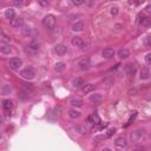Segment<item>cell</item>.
Listing matches in <instances>:
<instances>
[{"label": "cell", "instance_id": "cell-6", "mask_svg": "<svg viewBox=\"0 0 151 151\" xmlns=\"http://www.w3.org/2000/svg\"><path fill=\"white\" fill-rule=\"evenodd\" d=\"M11 26L12 27H15V28H19V27H24V19L20 18V17H15L13 20L10 21Z\"/></svg>", "mask_w": 151, "mask_h": 151}, {"label": "cell", "instance_id": "cell-39", "mask_svg": "<svg viewBox=\"0 0 151 151\" xmlns=\"http://www.w3.org/2000/svg\"><path fill=\"white\" fill-rule=\"evenodd\" d=\"M132 151H145V148H144V146H138V148L134 149Z\"/></svg>", "mask_w": 151, "mask_h": 151}, {"label": "cell", "instance_id": "cell-25", "mask_svg": "<svg viewBox=\"0 0 151 151\" xmlns=\"http://www.w3.org/2000/svg\"><path fill=\"white\" fill-rule=\"evenodd\" d=\"M18 97H19V99H20V100H26V99H28V97H30V94H28L27 92H25L24 90H21L20 92H19V94H18Z\"/></svg>", "mask_w": 151, "mask_h": 151}, {"label": "cell", "instance_id": "cell-16", "mask_svg": "<svg viewBox=\"0 0 151 151\" xmlns=\"http://www.w3.org/2000/svg\"><path fill=\"white\" fill-rule=\"evenodd\" d=\"M28 48L32 50V51H39L40 44L38 43V40H32V42L28 44Z\"/></svg>", "mask_w": 151, "mask_h": 151}, {"label": "cell", "instance_id": "cell-32", "mask_svg": "<svg viewBox=\"0 0 151 151\" xmlns=\"http://www.w3.org/2000/svg\"><path fill=\"white\" fill-rule=\"evenodd\" d=\"M118 11H119V8H118L117 6H112L110 12H111L112 15H117V14H118Z\"/></svg>", "mask_w": 151, "mask_h": 151}, {"label": "cell", "instance_id": "cell-28", "mask_svg": "<svg viewBox=\"0 0 151 151\" xmlns=\"http://www.w3.org/2000/svg\"><path fill=\"white\" fill-rule=\"evenodd\" d=\"M76 130H77V132H79L80 135L86 134V127H85V125H77V126H76Z\"/></svg>", "mask_w": 151, "mask_h": 151}, {"label": "cell", "instance_id": "cell-13", "mask_svg": "<svg viewBox=\"0 0 151 151\" xmlns=\"http://www.w3.org/2000/svg\"><path fill=\"white\" fill-rule=\"evenodd\" d=\"M72 85H73V87H76V89H80V87H83V86L85 85V83H84V79H83V78H76V79H73Z\"/></svg>", "mask_w": 151, "mask_h": 151}, {"label": "cell", "instance_id": "cell-10", "mask_svg": "<svg viewBox=\"0 0 151 151\" xmlns=\"http://www.w3.org/2000/svg\"><path fill=\"white\" fill-rule=\"evenodd\" d=\"M102 54H103L104 58H106V59L113 58V55H115V50H113V48H110V47L104 48L103 52H102Z\"/></svg>", "mask_w": 151, "mask_h": 151}, {"label": "cell", "instance_id": "cell-43", "mask_svg": "<svg viewBox=\"0 0 151 151\" xmlns=\"http://www.w3.org/2000/svg\"><path fill=\"white\" fill-rule=\"evenodd\" d=\"M102 151H112V150H111V149H109V148H104Z\"/></svg>", "mask_w": 151, "mask_h": 151}, {"label": "cell", "instance_id": "cell-41", "mask_svg": "<svg viewBox=\"0 0 151 151\" xmlns=\"http://www.w3.org/2000/svg\"><path fill=\"white\" fill-rule=\"evenodd\" d=\"M39 4H40L42 6H47V5H48V3H47V1H39Z\"/></svg>", "mask_w": 151, "mask_h": 151}, {"label": "cell", "instance_id": "cell-29", "mask_svg": "<svg viewBox=\"0 0 151 151\" xmlns=\"http://www.w3.org/2000/svg\"><path fill=\"white\" fill-rule=\"evenodd\" d=\"M23 33H24V35H31L32 34V28H30L28 26H24L23 27Z\"/></svg>", "mask_w": 151, "mask_h": 151}, {"label": "cell", "instance_id": "cell-18", "mask_svg": "<svg viewBox=\"0 0 151 151\" xmlns=\"http://www.w3.org/2000/svg\"><path fill=\"white\" fill-rule=\"evenodd\" d=\"M70 103H71V105L74 106V107H82V106H83V100L79 99V98H72Z\"/></svg>", "mask_w": 151, "mask_h": 151}, {"label": "cell", "instance_id": "cell-24", "mask_svg": "<svg viewBox=\"0 0 151 151\" xmlns=\"http://www.w3.org/2000/svg\"><path fill=\"white\" fill-rule=\"evenodd\" d=\"M0 42H1L3 45H7L10 43V37H7L5 33H1L0 34Z\"/></svg>", "mask_w": 151, "mask_h": 151}, {"label": "cell", "instance_id": "cell-31", "mask_svg": "<svg viewBox=\"0 0 151 151\" xmlns=\"http://www.w3.org/2000/svg\"><path fill=\"white\" fill-rule=\"evenodd\" d=\"M126 71H127V73L132 74V73L135 72V66L132 65V64H129V65H126Z\"/></svg>", "mask_w": 151, "mask_h": 151}, {"label": "cell", "instance_id": "cell-17", "mask_svg": "<svg viewBox=\"0 0 151 151\" xmlns=\"http://www.w3.org/2000/svg\"><path fill=\"white\" fill-rule=\"evenodd\" d=\"M12 106H13L12 100H10V99H4V100H3V109H4L5 111H10V110L12 109Z\"/></svg>", "mask_w": 151, "mask_h": 151}, {"label": "cell", "instance_id": "cell-22", "mask_svg": "<svg viewBox=\"0 0 151 151\" xmlns=\"http://www.w3.org/2000/svg\"><path fill=\"white\" fill-rule=\"evenodd\" d=\"M118 57L121 59H126L127 57H129V51L126 48H122L118 51Z\"/></svg>", "mask_w": 151, "mask_h": 151}, {"label": "cell", "instance_id": "cell-9", "mask_svg": "<svg viewBox=\"0 0 151 151\" xmlns=\"http://www.w3.org/2000/svg\"><path fill=\"white\" fill-rule=\"evenodd\" d=\"M115 145L119 149H123V148H126L127 145V141L125 137H118L116 141H115Z\"/></svg>", "mask_w": 151, "mask_h": 151}, {"label": "cell", "instance_id": "cell-7", "mask_svg": "<svg viewBox=\"0 0 151 151\" xmlns=\"http://www.w3.org/2000/svg\"><path fill=\"white\" fill-rule=\"evenodd\" d=\"M71 43H72V45H73V46H76V47H79V48H83V47H84V45H85L84 40L82 39L80 37H74V38H72Z\"/></svg>", "mask_w": 151, "mask_h": 151}, {"label": "cell", "instance_id": "cell-11", "mask_svg": "<svg viewBox=\"0 0 151 151\" xmlns=\"http://www.w3.org/2000/svg\"><path fill=\"white\" fill-rule=\"evenodd\" d=\"M84 27H85V25H84L83 21H77V23H74L72 25V31H74V32H82L84 30Z\"/></svg>", "mask_w": 151, "mask_h": 151}, {"label": "cell", "instance_id": "cell-5", "mask_svg": "<svg viewBox=\"0 0 151 151\" xmlns=\"http://www.w3.org/2000/svg\"><path fill=\"white\" fill-rule=\"evenodd\" d=\"M21 65H23V62L19 58H12L10 60V69L12 70H19L21 67Z\"/></svg>", "mask_w": 151, "mask_h": 151}, {"label": "cell", "instance_id": "cell-12", "mask_svg": "<svg viewBox=\"0 0 151 151\" xmlns=\"http://www.w3.org/2000/svg\"><path fill=\"white\" fill-rule=\"evenodd\" d=\"M89 122L94 124V125H98V124H100V118L97 113H92V115L89 117Z\"/></svg>", "mask_w": 151, "mask_h": 151}, {"label": "cell", "instance_id": "cell-21", "mask_svg": "<svg viewBox=\"0 0 151 151\" xmlns=\"http://www.w3.org/2000/svg\"><path fill=\"white\" fill-rule=\"evenodd\" d=\"M65 69H66V65H65V63H62V62L57 63V64L54 65V71H55V72H63Z\"/></svg>", "mask_w": 151, "mask_h": 151}, {"label": "cell", "instance_id": "cell-26", "mask_svg": "<svg viewBox=\"0 0 151 151\" xmlns=\"http://www.w3.org/2000/svg\"><path fill=\"white\" fill-rule=\"evenodd\" d=\"M21 85H23V90H24L25 92H27L28 94H30V93H32V92H33V90H34V89H33V86H32V84H21Z\"/></svg>", "mask_w": 151, "mask_h": 151}, {"label": "cell", "instance_id": "cell-19", "mask_svg": "<svg viewBox=\"0 0 151 151\" xmlns=\"http://www.w3.org/2000/svg\"><path fill=\"white\" fill-rule=\"evenodd\" d=\"M93 90H94V85H92V84H85V85L82 87V91H83V93H85V94L92 92Z\"/></svg>", "mask_w": 151, "mask_h": 151}, {"label": "cell", "instance_id": "cell-23", "mask_svg": "<svg viewBox=\"0 0 151 151\" xmlns=\"http://www.w3.org/2000/svg\"><path fill=\"white\" fill-rule=\"evenodd\" d=\"M0 51H1L3 54H10L12 48L10 45H1V47H0Z\"/></svg>", "mask_w": 151, "mask_h": 151}, {"label": "cell", "instance_id": "cell-35", "mask_svg": "<svg viewBox=\"0 0 151 151\" xmlns=\"http://www.w3.org/2000/svg\"><path fill=\"white\" fill-rule=\"evenodd\" d=\"M115 132H116V130L115 129H110V130H107V132H106V138H109V137H111L113 134H115Z\"/></svg>", "mask_w": 151, "mask_h": 151}, {"label": "cell", "instance_id": "cell-8", "mask_svg": "<svg viewBox=\"0 0 151 151\" xmlns=\"http://www.w3.org/2000/svg\"><path fill=\"white\" fill-rule=\"evenodd\" d=\"M54 52L58 54V55H64L67 52V47L65 45H63V44H59V45H57L54 47Z\"/></svg>", "mask_w": 151, "mask_h": 151}, {"label": "cell", "instance_id": "cell-2", "mask_svg": "<svg viewBox=\"0 0 151 151\" xmlns=\"http://www.w3.org/2000/svg\"><path fill=\"white\" fill-rule=\"evenodd\" d=\"M43 25L47 28H53L55 26V18L52 14H47L44 19H43Z\"/></svg>", "mask_w": 151, "mask_h": 151}, {"label": "cell", "instance_id": "cell-34", "mask_svg": "<svg viewBox=\"0 0 151 151\" xmlns=\"http://www.w3.org/2000/svg\"><path fill=\"white\" fill-rule=\"evenodd\" d=\"M72 4H73L74 6H80V5H84L85 1H83V0H73Z\"/></svg>", "mask_w": 151, "mask_h": 151}, {"label": "cell", "instance_id": "cell-40", "mask_svg": "<svg viewBox=\"0 0 151 151\" xmlns=\"http://www.w3.org/2000/svg\"><path fill=\"white\" fill-rule=\"evenodd\" d=\"M13 5H15V6H21L23 3H21V1H18V0H15V1H13Z\"/></svg>", "mask_w": 151, "mask_h": 151}, {"label": "cell", "instance_id": "cell-3", "mask_svg": "<svg viewBox=\"0 0 151 151\" xmlns=\"http://www.w3.org/2000/svg\"><path fill=\"white\" fill-rule=\"evenodd\" d=\"M20 76L23 78L27 79V80H32L34 78V76H35V72L32 67H27V69H24L21 72H20Z\"/></svg>", "mask_w": 151, "mask_h": 151}, {"label": "cell", "instance_id": "cell-27", "mask_svg": "<svg viewBox=\"0 0 151 151\" xmlns=\"http://www.w3.org/2000/svg\"><path fill=\"white\" fill-rule=\"evenodd\" d=\"M69 116L71 118H79L80 117V112L79 111H76V110H70L69 111Z\"/></svg>", "mask_w": 151, "mask_h": 151}, {"label": "cell", "instance_id": "cell-4", "mask_svg": "<svg viewBox=\"0 0 151 151\" xmlns=\"http://www.w3.org/2000/svg\"><path fill=\"white\" fill-rule=\"evenodd\" d=\"M78 66H79V69L82 71H87L90 69V66H91L90 58H83V59H80L79 63H78Z\"/></svg>", "mask_w": 151, "mask_h": 151}, {"label": "cell", "instance_id": "cell-14", "mask_svg": "<svg viewBox=\"0 0 151 151\" xmlns=\"http://www.w3.org/2000/svg\"><path fill=\"white\" fill-rule=\"evenodd\" d=\"M5 18L8 19L10 21L13 20V19L15 18V11H14L13 8H7V10L5 11Z\"/></svg>", "mask_w": 151, "mask_h": 151}, {"label": "cell", "instance_id": "cell-42", "mask_svg": "<svg viewBox=\"0 0 151 151\" xmlns=\"http://www.w3.org/2000/svg\"><path fill=\"white\" fill-rule=\"evenodd\" d=\"M146 10H148L149 12H151V4H149V5L146 6Z\"/></svg>", "mask_w": 151, "mask_h": 151}, {"label": "cell", "instance_id": "cell-33", "mask_svg": "<svg viewBox=\"0 0 151 151\" xmlns=\"http://www.w3.org/2000/svg\"><path fill=\"white\" fill-rule=\"evenodd\" d=\"M11 92V87L8 85H4L3 86V94H7Z\"/></svg>", "mask_w": 151, "mask_h": 151}, {"label": "cell", "instance_id": "cell-15", "mask_svg": "<svg viewBox=\"0 0 151 151\" xmlns=\"http://www.w3.org/2000/svg\"><path fill=\"white\" fill-rule=\"evenodd\" d=\"M139 78L143 79V80H146L150 78V71L148 69H142L139 71Z\"/></svg>", "mask_w": 151, "mask_h": 151}, {"label": "cell", "instance_id": "cell-30", "mask_svg": "<svg viewBox=\"0 0 151 151\" xmlns=\"http://www.w3.org/2000/svg\"><path fill=\"white\" fill-rule=\"evenodd\" d=\"M141 24L144 25V26H148V25L151 24V19L150 18H143L142 20H141Z\"/></svg>", "mask_w": 151, "mask_h": 151}, {"label": "cell", "instance_id": "cell-1", "mask_svg": "<svg viewBox=\"0 0 151 151\" xmlns=\"http://www.w3.org/2000/svg\"><path fill=\"white\" fill-rule=\"evenodd\" d=\"M144 129H137L135 131H132L131 132V135H130V141L132 143H137L143 136H144Z\"/></svg>", "mask_w": 151, "mask_h": 151}, {"label": "cell", "instance_id": "cell-20", "mask_svg": "<svg viewBox=\"0 0 151 151\" xmlns=\"http://www.w3.org/2000/svg\"><path fill=\"white\" fill-rule=\"evenodd\" d=\"M90 100L92 103H99L102 100V94L100 93H94V94H91L90 96Z\"/></svg>", "mask_w": 151, "mask_h": 151}, {"label": "cell", "instance_id": "cell-38", "mask_svg": "<svg viewBox=\"0 0 151 151\" xmlns=\"http://www.w3.org/2000/svg\"><path fill=\"white\" fill-rule=\"evenodd\" d=\"M144 43H145V45H146V46L151 47V37H146V38H145V42H144Z\"/></svg>", "mask_w": 151, "mask_h": 151}, {"label": "cell", "instance_id": "cell-36", "mask_svg": "<svg viewBox=\"0 0 151 151\" xmlns=\"http://www.w3.org/2000/svg\"><path fill=\"white\" fill-rule=\"evenodd\" d=\"M105 84H106V86H111L112 84H113V82H115V80H113L112 78H110V79H105V80H103Z\"/></svg>", "mask_w": 151, "mask_h": 151}, {"label": "cell", "instance_id": "cell-37", "mask_svg": "<svg viewBox=\"0 0 151 151\" xmlns=\"http://www.w3.org/2000/svg\"><path fill=\"white\" fill-rule=\"evenodd\" d=\"M145 62H146L148 64H150V65H151V52H150V53H148V54L145 55Z\"/></svg>", "mask_w": 151, "mask_h": 151}]
</instances>
